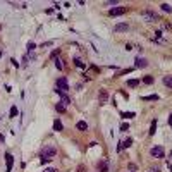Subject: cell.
Returning a JSON list of instances; mask_svg holds the SVG:
<instances>
[{
  "instance_id": "obj_32",
  "label": "cell",
  "mask_w": 172,
  "mask_h": 172,
  "mask_svg": "<svg viewBox=\"0 0 172 172\" xmlns=\"http://www.w3.org/2000/svg\"><path fill=\"white\" fill-rule=\"evenodd\" d=\"M45 172H59V171H57V169H47Z\"/></svg>"
},
{
  "instance_id": "obj_11",
  "label": "cell",
  "mask_w": 172,
  "mask_h": 172,
  "mask_svg": "<svg viewBox=\"0 0 172 172\" xmlns=\"http://www.w3.org/2000/svg\"><path fill=\"white\" fill-rule=\"evenodd\" d=\"M62 129H64L62 122H60L59 119H55V121H53V131H62Z\"/></svg>"
},
{
  "instance_id": "obj_33",
  "label": "cell",
  "mask_w": 172,
  "mask_h": 172,
  "mask_svg": "<svg viewBox=\"0 0 172 172\" xmlns=\"http://www.w3.org/2000/svg\"><path fill=\"white\" fill-rule=\"evenodd\" d=\"M169 126H171V127H172V114H171V115H169Z\"/></svg>"
},
{
  "instance_id": "obj_10",
  "label": "cell",
  "mask_w": 172,
  "mask_h": 172,
  "mask_svg": "<svg viewBox=\"0 0 172 172\" xmlns=\"http://www.w3.org/2000/svg\"><path fill=\"white\" fill-rule=\"evenodd\" d=\"M57 93H59V96H60V103H62V105H69V103H71V98H69L65 93H62V91H57Z\"/></svg>"
},
{
  "instance_id": "obj_19",
  "label": "cell",
  "mask_w": 172,
  "mask_h": 172,
  "mask_svg": "<svg viewBox=\"0 0 172 172\" xmlns=\"http://www.w3.org/2000/svg\"><path fill=\"white\" fill-rule=\"evenodd\" d=\"M162 10H164V12H172V7L169 3H162Z\"/></svg>"
},
{
  "instance_id": "obj_8",
  "label": "cell",
  "mask_w": 172,
  "mask_h": 172,
  "mask_svg": "<svg viewBox=\"0 0 172 172\" xmlns=\"http://www.w3.org/2000/svg\"><path fill=\"white\" fill-rule=\"evenodd\" d=\"M148 65V62L145 60V59H141V57H136V60H134V67H138V69H143V67H146Z\"/></svg>"
},
{
  "instance_id": "obj_15",
  "label": "cell",
  "mask_w": 172,
  "mask_h": 172,
  "mask_svg": "<svg viewBox=\"0 0 172 172\" xmlns=\"http://www.w3.org/2000/svg\"><path fill=\"white\" fill-rule=\"evenodd\" d=\"M138 84H140L138 79H129V81H127V86H129V88H136Z\"/></svg>"
},
{
  "instance_id": "obj_23",
  "label": "cell",
  "mask_w": 172,
  "mask_h": 172,
  "mask_svg": "<svg viewBox=\"0 0 172 172\" xmlns=\"http://www.w3.org/2000/svg\"><path fill=\"white\" fill-rule=\"evenodd\" d=\"M74 64H76V65H78V67H81V69H83V67H84V64H83V62H81V60H79V59H74Z\"/></svg>"
},
{
  "instance_id": "obj_28",
  "label": "cell",
  "mask_w": 172,
  "mask_h": 172,
  "mask_svg": "<svg viewBox=\"0 0 172 172\" xmlns=\"http://www.w3.org/2000/svg\"><path fill=\"white\" fill-rule=\"evenodd\" d=\"M59 53H60V50H53V52H52V59H53V57H57Z\"/></svg>"
},
{
  "instance_id": "obj_1",
  "label": "cell",
  "mask_w": 172,
  "mask_h": 172,
  "mask_svg": "<svg viewBox=\"0 0 172 172\" xmlns=\"http://www.w3.org/2000/svg\"><path fill=\"white\" fill-rule=\"evenodd\" d=\"M55 155H57V148H55V146H50V145H47V146L41 150V162L45 164V162L52 160Z\"/></svg>"
},
{
  "instance_id": "obj_5",
  "label": "cell",
  "mask_w": 172,
  "mask_h": 172,
  "mask_svg": "<svg viewBox=\"0 0 172 172\" xmlns=\"http://www.w3.org/2000/svg\"><path fill=\"white\" fill-rule=\"evenodd\" d=\"M150 155H152V157H155V159H164L165 150H164L162 146H153V148L150 150Z\"/></svg>"
},
{
  "instance_id": "obj_25",
  "label": "cell",
  "mask_w": 172,
  "mask_h": 172,
  "mask_svg": "<svg viewBox=\"0 0 172 172\" xmlns=\"http://www.w3.org/2000/svg\"><path fill=\"white\" fill-rule=\"evenodd\" d=\"M55 67H57V69H59V71H62V62H60V60H59V59H57V60H55Z\"/></svg>"
},
{
  "instance_id": "obj_2",
  "label": "cell",
  "mask_w": 172,
  "mask_h": 172,
  "mask_svg": "<svg viewBox=\"0 0 172 172\" xmlns=\"http://www.w3.org/2000/svg\"><path fill=\"white\" fill-rule=\"evenodd\" d=\"M141 17H143L146 22H153V21H159V14H155L153 10H143V12H141Z\"/></svg>"
},
{
  "instance_id": "obj_3",
  "label": "cell",
  "mask_w": 172,
  "mask_h": 172,
  "mask_svg": "<svg viewBox=\"0 0 172 172\" xmlns=\"http://www.w3.org/2000/svg\"><path fill=\"white\" fill-rule=\"evenodd\" d=\"M67 90H69L67 79H65V78H59V79H57V90H55V91H62V93H64V91H67Z\"/></svg>"
},
{
  "instance_id": "obj_21",
  "label": "cell",
  "mask_w": 172,
  "mask_h": 172,
  "mask_svg": "<svg viewBox=\"0 0 172 172\" xmlns=\"http://www.w3.org/2000/svg\"><path fill=\"white\" fill-rule=\"evenodd\" d=\"M121 131H122V133H126V131H129V124H126V122H122V124H121Z\"/></svg>"
},
{
  "instance_id": "obj_6",
  "label": "cell",
  "mask_w": 172,
  "mask_h": 172,
  "mask_svg": "<svg viewBox=\"0 0 172 172\" xmlns=\"http://www.w3.org/2000/svg\"><path fill=\"white\" fill-rule=\"evenodd\" d=\"M127 29H129L127 22H119V24L114 26V31H115V33H122V31H127Z\"/></svg>"
},
{
  "instance_id": "obj_30",
  "label": "cell",
  "mask_w": 172,
  "mask_h": 172,
  "mask_svg": "<svg viewBox=\"0 0 172 172\" xmlns=\"http://www.w3.org/2000/svg\"><path fill=\"white\" fill-rule=\"evenodd\" d=\"M107 3H109V5H115V3H117V0H109Z\"/></svg>"
},
{
  "instance_id": "obj_13",
  "label": "cell",
  "mask_w": 172,
  "mask_h": 172,
  "mask_svg": "<svg viewBox=\"0 0 172 172\" xmlns=\"http://www.w3.org/2000/svg\"><path fill=\"white\" fill-rule=\"evenodd\" d=\"M164 84L172 90V76H164Z\"/></svg>"
},
{
  "instance_id": "obj_20",
  "label": "cell",
  "mask_w": 172,
  "mask_h": 172,
  "mask_svg": "<svg viewBox=\"0 0 172 172\" xmlns=\"http://www.w3.org/2000/svg\"><path fill=\"white\" fill-rule=\"evenodd\" d=\"M98 169H100V172H107V162L98 164Z\"/></svg>"
},
{
  "instance_id": "obj_7",
  "label": "cell",
  "mask_w": 172,
  "mask_h": 172,
  "mask_svg": "<svg viewBox=\"0 0 172 172\" xmlns=\"http://www.w3.org/2000/svg\"><path fill=\"white\" fill-rule=\"evenodd\" d=\"M107 98H109L107 90H100V95H98V102H100V105H105V103H107Z\"/></svg>"
},
{
  "instance_id": "obj_12",
  "label": "cell",
  "mask_w": 172,
  "mask_h": 172,
  "mask_svg": "<svg viewBox=\"0 0 172 172\" xmlns=\"http://www.w3.org/2000/svg\"><path fill=\"white\" fill-rule=\"evenodd\" d=\"M76 127H78L79 131H86V129H88V124H86L84 121H79V122L76 124Z\"/></svg>"
},
{
  "instance_id": "obj_29",
  "label": "cell",
  "mask_w": 172,
  "mask_h": 172,
  "mask_svg": "<svg viewBox=\"0 0 172 172\" xmlns=\"http://www.w3.org/2000/svg\"><path fill=\"white\" fill-rule=\"evenodd\" d=\"M133 115H134L133 112H129V114H122V117H126V119H129V117H133Z\"/></svg>"
},
{
  "instance_id": "obj_18",
  "label": "cell",
  "mask_w": 172,
  "mask_h": 172,
  "mask_svg": "<svg viewBox=\"0 0 172 172\" xmlns=\"http://www.w3.org/2000/svg\"><path fill=\"white\" fill-rule=\"evenodd\" d=\"M145 102H150V100H159V95H150V96H143Z\"/></svg>"
},
{
  "instance_id": "obj_16",
  "label": "cell",
  "mask_w": 172,
  "mask_h": 172,
  "mask_svg": "<svg viewBox=\"0 0 172 172\" xmlns=\"http://www.w3.org/2000/svg\"><path fill=\"white\" fill-rule=\"evenodd\" d=\"M155 129H157V121H153V122H152V126H150V131H148V134H150V136H153V134H155Z\"/></svg>"
},
{
  "instance_id": "obj_27",
  "label": "cell",
  "mask_w": 172,
  "mask_h": 172,
  "mask_svg": "<svg viewBox=\"0 0 172 172\" xmlns=\"http://www.w3.org/2000/svg\"><path fill=\"white\" fill-rule=\"evenodd\" d=\"M50 45H53V41H47V43H43V45H41V48H45V47H50Z\"/></svg>"
},
{
  "instance_id": "obj_26",
  "label": "cell",
  "mask_w": 172,
  "mask_h": 172,
  "mask_svg": "<svg viewBox=\"0 0 172 172\" xmlns=\"http://www.w3.org/2000/svg\"><path fill=\"white\" fill-rule=\"evenodd\" d=\"M34 47H36V45H34L33 41H29V43H28V52H31V50H33Z\"/></svg>"
},
{
  "instance_id": "obj_31",
  "label": "cell",
  "mask_w": 172,
  "mask_h": 172,
  "mask_svg": "<svg viewBox=\"0 0 172 172\" xmlns=\"http://www.w3.org/2000/svg\"><path fill=\"white\" fill-rule=\"evenodd\" d=\"M129 171H136V165H134V164H129Z\"/></svg>"
},
{
  "instance_id": "obj_34",
  "label": "cell",
  "mask_w": 172,
  "mask_h": 172,
  "mask_svg": "<svg viewBox=\"0 0 172 172\" xmlns=\"http://www.w3.org/2000/svg\"><path fill=\"white\" fill-rule=\"evenodd\" d=\"M0 55H2V53H0Z\"/></svg>"
},
{
  "instance_id": "obj_24",
  "label": "cell",
  "mask_w": 172,
  "mask_h": 172,
  "mask_svg": "<svg viewBox=\"0 0 172 172\" xmlns=\"http://www.w3.org/2000/svg\"><path fill=\"white\" fill-rule=\"evenodd\" d=\"M131 143H133V140H131V138H127L126 141H122V146H131Z\"/></svg>"
},
{
  "instance_id": "obj_9",
  "label": "cell",
  "mask_w": 172,
  "mask_h": 172,
  "mask_svg": "<svg viewBox=\"0 0 172 172\" xmlns=\"http://www.w3.org/2000/svg\"><path fill=\"white\" fill-rule=\"evenodd\" d=\"M5 162H7V169H5V172H10L12 171V164H14V157H12L10 153H7V155H5Z\"/></svg>"
},
{
  "instance_id": "obj_14",
  "label": "cell",
  "mask_w": 172,
  "mask_h": 172,
  "mask_svg": "<svg viewBox=\"0 0 172 172\" xmlns=\"http://www.w3.org/2000/svg\"><path fill=\"white\" fill-rule=\"evenodd\" d=\"M153 81H155L153 76H145V78H143V83H145V84H153Z\"/></svg>"
},
{
  "instance_id": "obj_22",
  "label": "cell",
  "mask_w": 172,
  "mask_h": 172,
  "mask_svg": "<svg viewBox=\"0 0 172 172\" xmlns=\"http://www.w3.org/2000/svg\"><path fill=\"white\" fill-rule=\"evenodd\" d=\"M16 115H17V107L14 105V107L10 109V117H16Z\"/></svg>"
},
{
  "instance_id": "obj_17",
  "label": "cell",
  "mask_w": 172,
  "mask_h": 172,
  "mask_svg": "<svg viewBox=\"0 0 172 172\" xmlns=\"http://www.w3.org/2000/svg\"><path fill=\"white\" fill-rule=\"evenodd\" d=\"M55 110L62 114V112H65V105H62V103H57V105H55Z\"/></svg>"
},
{
  "instance_id": "obj_4",
  "label": "cell",
  "mask_w": 172,
  "mask_h": 172,
  "mask_svg": "<svg viewBox=\"0 0 172 172\" xmlns=\"http://www.w3.org/2000/svg\"><path fill=\"white\" fill-rule=\"evenodd\" d=\"M126 12H127V7H114V9L109 10V16L117 17V16H124Z\"/></svg>"
}]
</instances>
